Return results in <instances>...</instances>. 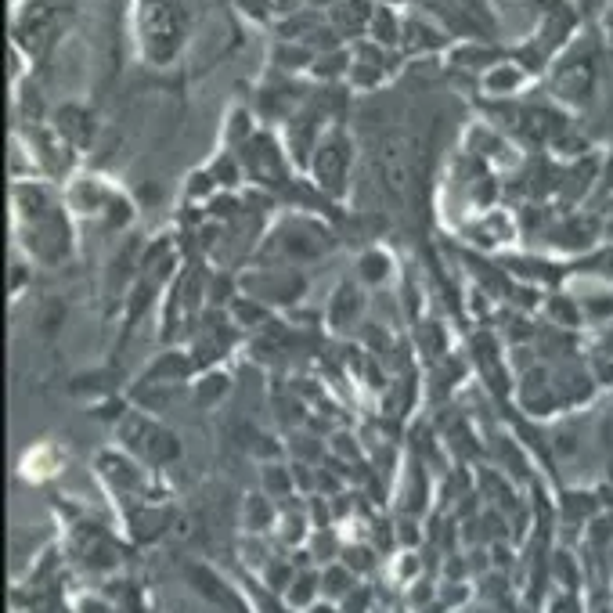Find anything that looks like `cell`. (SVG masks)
I'll use <instances>...</instances> for the list:
<instances>
[{
	"mask_svg": "<svg viewBox=\"0 0 613 613\" xmlns=\"http://www.w3.org/2000/svg\"><path fill=\"white\" fill-rule=\"evenodd\" d=\"M357 314H361V296H357L354 285H343V289L332 296V311H329L332 325H336V329H343V325H350Z\"/></svg>",
	"mask_w": 613,
	"mask_h": 613,
	"instance_id": "6da1fadb",
	"label": "cell"
},
{
	"mask_svg": "<svg viewBox=\"0 0 613 613\" xmlns=\"http://www.w3.org/2000/svg\"><path fill=\"white\" fill-rule=\"evenodd\" d=\"M188 574H192V585H195V588H202V592L210 595V599H217V603H224V606H228V603H231V606H242V603H238V599H231L228 588L220 585L217 577H213L206 567H192V570H188Z\"/></svg>",
	"mask_w": 613,
	"mask_h": 613,
	"instance_id": "7a4b0ae2",
	"label": "cell"
},
{
	"mask_svg": "<svg viewBox=\"0 0 613 613\" xmlns=\"http://www.w3.org/2000/svg\"><path fill=\"white\" fill-rule=\"evenodd\" d=\"M321 588H325L329 595H347L350 588H354V570H350V567H329V570H325Z\"/></svg>",
	"mask_w": 613,
	"mask_h": 613,
	"instance_id": "3957f363",
	"label": "cell"
},
{
	"mask_svg": "<svg viewBox=\"0 0 613 613\" xmlns=\"http://www.w3.org/2000/svg\"><path fill=\"white\" fill-rule=\"evenodd\" d=\"M228 390V379H220V376H210V379H202L199 386H195V401L202 404V408H210V404H217V397Z\"/></svg>",
	"mask_w": 613,
	"mask_h": 613,
	"instance_id": "277c9868",
	"label": "cell"
},
{
	"mask_svg": "<svg viewBox=\"0 0 613 613\" xmlns=\"http://www.w3.org/2000/svg\"><path fill=\"white\" fill-rule=\"evenodd\" d=\"M267 516H271V505H267L264 498H257V495L249 498V502H246V527H249V531H264L267 523H271Z\"/></svg>",
	"mask_w": 613,
	"mask_h": 613,
	"instance_id": "5b68a950",
	"label": "cell"
},
{
	"mask_svg": "<svg viewBox=\"0 0 613 613\" xmlns=\"http://www.w3.org/2000/svg\"><path fill=\"white\" fill-rule=\"evenodd\" d=\"M386 271H390V264H386L383 253H365V257H361V278H365V282H383Z\"/></svg>",
	"mask_w": 613,
	"mask_h": 613,
	"instance_id": "8992f818",
	"label": "cell"
},
{
	"mask_svg": "<svg viewBox=\"0 0 613 613\" xmlns=\"http://www.w3.org/2000/svg\"><path fill=\"white\" fill-rule=\"evenodd\" d=\"M264 487L271 495H289V473H285V466H267Z\"/></svg>",
	"mask_w": 613,
	"mask_h": 613,
	"instance_id": "52a82bcc",
	"label": "cell"
},
{
	"mask_svg": "<svg viewBox=\"0 0 613 613\" xmlns=\"http://www.w3.org/2000/svg\"><path fill=\"white\" fill-rule=\"evenodd\" d=\"M318 574H300V581H296V588H289V599H293L296 606H303L307 599L314 595V588H318Z\"/></svg>",
	"mask_w": 613,
	"mask_h": 613,
	"instance_id": "ba28073f",
	"label": "cell"
},
{
	"mask_svg": "<svg viewBox=\"0 0 613 613\" xmlns=\"http://www.w3.org/2000/svg\"><path fill=\"white\" fill-rule=\"evenodd\" d=\"M267 574H271L267 581H271L275 588H285V585H289V567H282V563H275V567L267 570Z\"/></svg>",
	"mask_w": 613,
	"mask_h": 613,
	"instance_id": "9c48e42d",
	"label": "cell"
},
{
	"mask_svg": "<svg viewBox=\"0 0 613 613\" xmlns=\"http://www.w3.org/2000/svg\"><path fill=\"white\" fill-rule=\"evenodd\" d=\"M347 559H350V563H354V567H365V563H368L365 552H347Z\"/></svg>",
	"mask_w": 613,
	"mask_h": 613,
	"instance_id": "30bf717a",
	"label": "cell"
},
{
	"mask_svg": "<svg viewBox=\"0 0 613 613\" xmlns=\"http://www.w3.org/2000/svg\"><path fill=\"white\" fill-rule=\"evenodd\" d=\"M610 231H613V220H610Z\"/></svg>",
	"mask_w": 613,
	"mask_h": 613,
	"instance_id": "8fae6325",
	"label": "cell"
}]
</instances>
